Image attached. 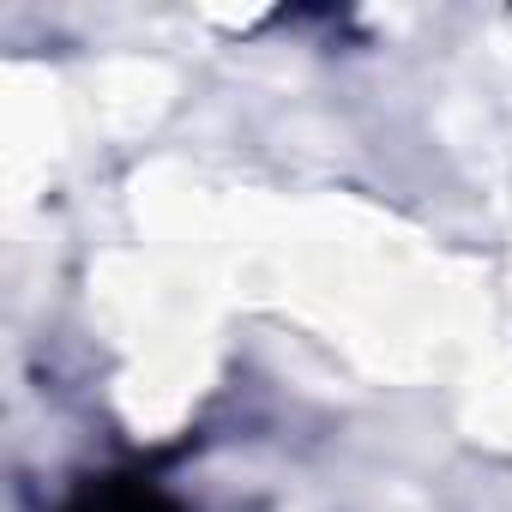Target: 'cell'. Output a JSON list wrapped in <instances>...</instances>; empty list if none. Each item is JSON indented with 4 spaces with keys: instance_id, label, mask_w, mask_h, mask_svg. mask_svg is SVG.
Returning <instances> with one entry per match:
<instances>
[{
    "instance_id": "obj_1",
    "label": "cell",
    "mask_w": 512,
    "mask_h": 512,
    "mask_svg": "<svg viewBox=\"0 0 512 512\" xmlns=\"http://www.w3.org/2000/svg\"><path fill=\"white\" fill-rule=\"evenodd\" d=\"M73 512H175L163 494L151 488H133V482H115V488H91Z\"/></svg>"
}]
</instances>
